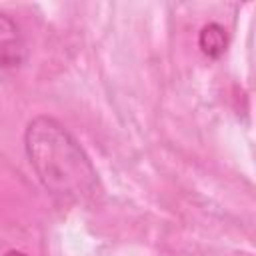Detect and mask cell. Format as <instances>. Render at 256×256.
Wrapping results in <instances>:
<instances>
[{
    "instance_id": "cell-2",
    "label": "cell",
    "mask_w": 256,
    "mask_h": 256,
    "mask_svg": "<svg viewBox=\"0 0 256 256\" xmlns=\"http://www.w3.org/2000/svg\"><path fill=\"white\" fill-rule=\"evenodd\" d=\"M28 48L20 26L4 12H0V72L16 70L26 62Z\"/></svg>"
},
{
    "instance_id": "cell-3",
    "label": "cell",
    "mask_w": 256,
    "mask_h": 256,
    "mask_svg": "<svg viewBox=\"0 0 256 256\" xmlns=\"http://www.w3.org/2000/svg\"><path fill=\"white\" fill-rule=\"evenodd\" d=\"M198 46L202 48V52L210 58H220L226 48H228V36H226V30L216 24V22H210L206 24L202 30H200V36H198Z\"/></svg>"
},
{
    "instance_id": "cell-4",
    "label": "cell",
    "mask_w": 256,
    "mask_h": 256,
    "mask_svg": "<svg viewBox=\"0 0 256 256\" xmlns=\"http://www.w3.org/2000/svg\"><path fill=\"white\" fill-rule=\"evenodd\" d=\"M4 256H26L24 252H20V250H8Z\"/></svg>"
},
{
    "instance_id": "cell-1",
    "label": "cell",
    "mask_w": 256,
    "mask_h": 256,
    "mask_svg": "<svg viewBox=\"0 0 256 256\" xmlns=\"http://www.w3.org/2000/svg\"><path fill=\"white\" fill-rule=\"evenodd\" d=\"M30 166L50 196L66 204H86L100 192V180L78 140L54 118L36 116L24 132Z\"/></svg>"
}]
</instances>
